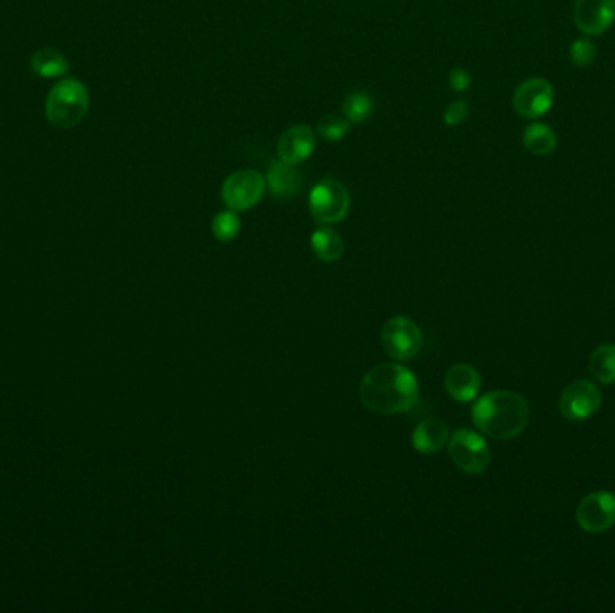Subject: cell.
<instances>
[{
    "mask_svg": "<svg viewBox=\"0 0 615 613\" xmlns=\"http://www.w3.org/2000/svg\"><path fill=\"white\" fill-rule=\"evenodd\" d=\"M358 392L366 409L384 416L409 412L419 401L416 376L398 364L375 365L362 378Z\"/></svg>",
    "mask_w": 615,
    "mask_h": 613,
    "instance_id": "1",
    "label": "cell"
},
{
    "mask_svg": "<svg viewBox=\"0 0 615 613\" xmlns=\"http://www.w3.org/2000/svg\"><path fill=\"white\" fill-rule=\"evenodd\" d=\"M531 418L527 401L511 391H493L475 401L472 409L473 425L484 436L509 441L524 432Z\"/></svg>",
    "mask_w": 615,
    "mask_h": 613,
    "instance_id": "2",
    "label": "cell"
},
{
    "mask_svg": "<svg viewBox=\"0 0 615 613\" xmlns=\"http://www.w3.org/2000/svg\"><path fill=\"white\" fill-rule=\"evenodd\" d=\"M89 90L74 78H65L54 85L47 101L45 116L51 125L62 130H69L80 125L89 112Z\"/></svg>",
    "mask_w": 615,
    "mask_h": 613,
    "instance_id": "3",
    "label": "cell"
},
{
    "mask_svg": "<svg viewBox=\"0 0 615 613\" xmlns=\"http://www.w3.org/2000/svg\"><path fill=\"white\" fill-rule=\"evenodd\" d=\"M349 205L351 198L348 189L342 182L333 178H326L315 184L308 196L310 214L313 220L321 225L342 222L348 216Z\"/></svg>",
    "mask_w": 615,
    "mask_h": 613,
    "instance_id": "4",
    "label": "cell"
},
{
    "mask_svg": "<svg viewBox=\"0 0 615 613\" xmlns=\"http://www.w3.org/2000/svg\"><path fill=\"white\" fill-rule=\"evenodd\" d=\"M448 454L459 470L470 475L484 473L491 462L490 446L486 439L468 428L455 430L448 439Z\"/></svg>",
    "mask_w": 615,
    "mask_h": 613,
    "instance_id": "5",
    "label": "cell"
},
{
    "mask_svg": "<svg viewBox=\"0 0 615 613\" xmlns=\"http://www.w3.org/2000/svg\"><path fill=\"white\" fill-rule=\"evenodd\" d=\"M267 189V180L254 169H241L223 182L222 198L227 209L236 213L249 211L261 202Z\"/></svg>",
    "mask_w": 615,
    "mask_h": 613,
    "instance_id": "6",
    "label": "cell"
},
{
    "mask_svg": "<svg viewBox=\"0 0 615 613\" xmlns=\"http://www.w3.org/2000/svg\"><path fill=\"white\" fill-rule=\"evenodd\" d=\"M380 342L385 353L394 360H410L418 355L423 346V335L414 320L409 317H393L385 322Z\"/></svg>",
    "mask_w": 615,
    "mask_h": 613,
    "instance_id": "7",
    "label": "cell"
},
{
    "mask_svg": "<svg viewBox=\"0 0 615 613\" xmlns=\"http://www.w3.org/2000/svg\"><path fill=\"white\" fill-rule=\"evenodd\" d=\"M558 405L563 418L585 421L592 418L601 407V392L589 380H576L563 389Z\"/></svg>",
    "mask_w": 615,
    "mask_h": 613,
    "instance_id": "8",
    "label": "cell"
},
{
    "mask_svg": "<svg viewBox=\"0 0 615 613\" xmlns=\"http://www.w3.org/2000/svg\"><path fill=\"white\" fill-rule=\"evenodd\" d=\"M576 520L587 533H605L615 525V495L596 491L583 498L576 511Z\"/></svg>",
    "mask_w": 615,
    "mask_h": 613,
    "instance_id": "9",
    "label": "cell"
},
{
    "mask_svg": "<svg viewBox=\"0 0 615 613\" xmlns=\"http://www.w3.org/2000/svg\"><path fill=\"white\" fill-rule=\"evenodd\" d=\"M554 103L553 85L544 78H531L518 85L513 94V108L524 119L545 116Z\"/></svg>",
    "mask_w": 615,
    "mask_h": 613,
    "instance_id": "10",
    "label": "cell"
},
{
    "mask_svg": "<svg viewBox=\"0 0 615 613\" xmlns=\"http://www.w3.org/2000/svg\"><path fill=\"white\" fill-rule=\"evenodd\" d=\"M574 22L583 35L607 33L615 22V0H576Z\"/></svg>",
    "mask_w": 615,
    "mask_h": 613,
    "instance_id": "11",
    "label": "cell"
},
{
    "mask_svg": "<svg viewBox=\"0 0 615 613\" xmlns=\"http://www.w3.org/2000/svg\"><path fill=\"white\" fill-rule=\"evenodd\" d=\"M315 144L317 141H315V134L310 126H290L277 141V157L281 162L299 166L304 160L312 157Z\"/></svg>",
    "mask_w": 615,
    "mask_h": 613,
    "instance_id": "12",
    "label": "cell"
},
{
    "mask_svg": "<svg viewBox=\"0 0 615 613\" xmlns=\"http://www.w3.org/2000/svg\"><path fill=\"white\" fill-rule=\"evenodd\" d=\"M481 374L473 365L457 364L448 369L445 376L446 392L459 403H468L481 391Z\"/></svg>",
    "mask_w": 615,
    "mask_h": 613,
    "instance_id": "13",
    "label": "cell"
},
{
    "mask_svg": "<svg viewBox=\"0 0 615 613\" xmlns=\"http://www.w3.org/2000/svg\"><path fill=\"white\" fill-rule=\"evenodd\" d=\"M267 187L279 200H292L303 189V177L297 166L277 160L267 173Z\"/></svg>",
    "mask_w": 615,
    "mask_h": 613,
    "instance_id": "14",
    "label": "cell"
},
{
    "mask_svg": "<svg viewBox=\"0 0 615 613\" xmlns=\"http://www.w3.org/2000/svg\"><path fill=\"white\" fill-rule=\"evenodd\" d=\"M448 427L437 418L423 419L412 432V446L419 454H434L448 443Z\"/></svg>",
    "mask_w": 615,
    "mask_h": 613,
    "instance_id": "15",
    "label": "cell"
},
{
    "mask_svg": "<svg viewBox=\"0 0 615 613\" xmlns=\"http://www.w3.org/2000/svg\"><path fill=\"white\" fill-rule=\"evenodd\" d=\"M312 249L315 256L321 261L333 263V261H339L342 258L344 241L340 238L339 232L333 231L328 225H321L313 231Z\"/></svg>",
    "mask_w": 615,
    "mask_h": 613,
    "instance_id": "16",
    "label": "cell"
},
{
    "mask_svg": "<svg viewBox=\"0 0 615 613\" xmlns=\"http://www.w3.org/2000/svg\"><path fill=\"white\" fill-rule=\"evenodd\" d=\"M31 67L33 71L40 76V78H47V80H53V78H60L63 74H67L71 65L67 62V58L62 53H58L56 49L51 47H44V49H38L33 56H31Z\"/></svg>",
    "mask_w": 615,
    "mask_h": 613,
    "instance_id": "17",
    "label": "cell"
},
{
    "mask_svg": "<svg viewBox=\"0 0 615 613\" xmlns=\"http://www.w3.org/2000/svg\"><path fill=\"white\" fill-rule=\"evenodd\" d=\"M522 141H524L527 152L535 155V157L551 155L556 150V143H558L553 128L544 125V123H533V125L527 126Z\"/></svg>",
    "mask_w": 615,
    "mask_h": 613,
    "instance_id": "18",
    "label": "cell"
},
{
    "mask_svg": "<svg viewBox=\"0 0 615 613\" xmlns=\"http://www.w3.org/2000/svg\"><path fill=\"white\" fill-rule=\"evenodd\" d=\"M590 373L601 383H615V344H603L590 356Z\"/></svg>",
    "mask_w": 615,
    "mask_h": 613,
    "instance_id": "19",
    "label": "cell"
},
{
    "mask_svg": "<svg viewBox=\"0 0 615 613\" xmlns=\"http://www.w3.org/2000/svg\"><path fill=\"white\" fill-rule=\"evenodd\" d=\"M373 110H375V101L367 92H362V90L348 94L344 99V105H342L344 117L348 119L351 125L366 123L367 119L373 114Z\"/></svg>",
    "mask_w": 615,
    "mask_h": 613,
    "instance_id": "20",
    "label": "cell"
},
{
    "mask_svg": "<svg viewBox=\"0 0 615 613\" xmlns=\"http://www.w3.org/2000/svg\"><path fill=\"white\" fill-rule=\"evenodd\" d=\"M240 229V216H238L236 211H232V209L216 214L213 218V223H211V231H213L214 238L218 241H223V243L238 238Z\"/></svg>",
    "mask_w": 615,
    "mask_h": 613,
    "instance_id": "21",
    "label": "cell"
},
{
    "mask_svg": "<svg viewBox=\"0 0 615 613\" xmlns=\"http://www.w3.org/2000/svg\"><path fill=\"white\" fill-rule=\"evenodd\" d=\"M349 128H351V123L346 117L331 116L330 114V116L322 117L319 121L317 132L328 143H339L349 134Z\"/></svg>",
    "mask_w": 615,
    "mask_h": 613,
    "instance_id": "22",
    "label": "cell"
},
{
    "mask_svg": "<svg viewBox=\"0 0 615 613\" xmlns=\"http://www.w3.org/2000/svg\"><path fill=\"white\" fill-rule=\"evenodd\" d=\"M569 54H571L572 65L583 69L596 60V45L589 38H580L572 42Z\"/></svg>",
    "mask_w": 615,
    "mask_h": 613,
    "instance_id": "23",
    "label": "cell"
},
{
    "mask_svg": "<svg viewBox=\"0 0 615 613\" xmlns=\"http://www.w3.org/2000/svg\"><path fill=\"white\" fill-rule=\"evenodd\" d=\"M470 114V107L466 101H454L450 103L445 110V125L446 126H459L466 121V117Z\"/></svg>",
    "mask_w": 615,
    "mask_h": 613,
    "instance_id": "24",
    "label": "cell"
},
{
    "mask_svg": "<svg viewBox=\"0 0 615 613\" xmlns=\"http://www.w3.org/2000/svg\"><path fill=\"white\" fill-rule=\"evenodd\" d=\"M448 83H450V87L455 92H466V90L470 89V85H472V76H470V72L466 71V69L457 67V69L450 71V74H448Z\"/></svg>",
    "mask_w": 615,
    "mask_h": 613,
    "instance_id": "25",
    "label": "cell"
}]
</instances>
